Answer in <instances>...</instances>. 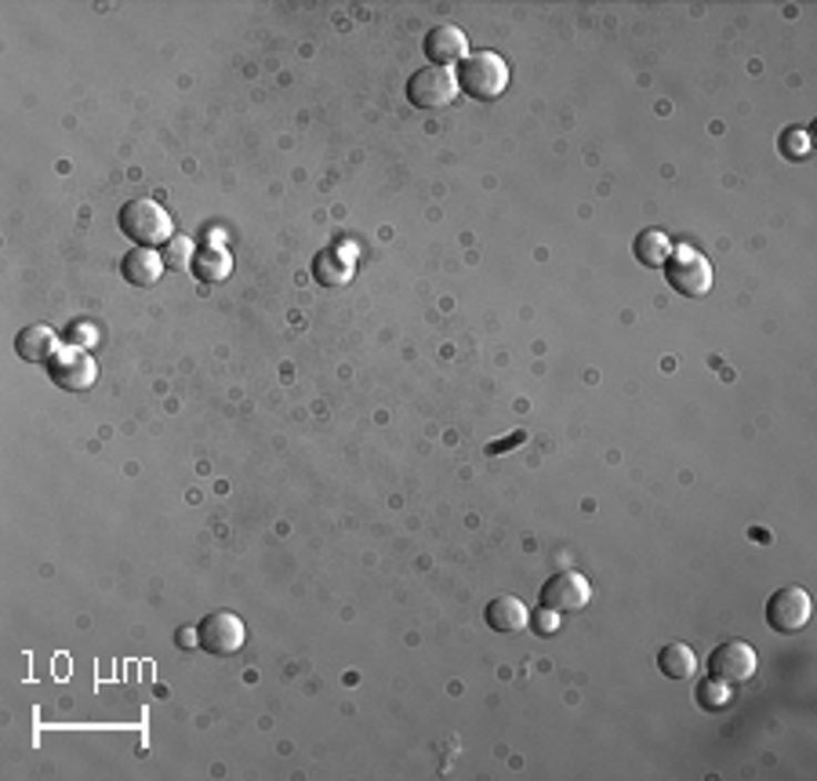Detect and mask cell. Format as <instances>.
Masks as SVG:
<instances>
[{
  "instance_id": "6da1fadb",
  "label": "cell",
  "mask_w": 817,
  "mask_h": 781,
  "mask_svg": "<svg viewBox=\"0 0 817 781\" xmlns=\"http://www.w3.org/2000/svg\"><path fill=\"white\" fill-rule=\"evenodd\" d=\"M458 91H466L472 102H494L505 95L509 88V62L498 51H469L458 62Z\"/></svg>"
},
{
  "instance_id": "7a4b0ae2",
  "label": "cell",
  "mask_w": 817,
  "mask_h": 781,
  "mask_svg": "<svg viewBox=\"0 0 817 781\" xmlns=\"http://www.w3.org/2000/svg\"><path fill=\"white\" fill-rule=\"evenodd\" d=\"M116 218H121V233L135 247H161V244L171 240V233H175V223H171V215L156 201H150V197L127 201Z\"/></svg>"
},
{
  "instance_id": "3957f363",
  "label": "cell",
  "mask_w": 817,
  "mask_h": 781,
  "mask_svg": "<svg viewBox=\"0 0 817 781\" xmlns=\"http://www.w3.org/2000/svg\"><path fill=\"white\" fill-rule=\"evenodd\" d=\"M662 269L672 291H680L683 298H702L713 291V263L694 244H672V255Z\"/></svg>"
},
{
  "instance_id": "277c9868",
  "label": "cell",
  "mask_w": 817,
  "mask_h": 781,
  "mask_svg": "<svg viewBox=\"0 0 817 781\" xmlns=\"http://www.w3.org/2000/svg\"><path fill=\"white\" fill-rule=\"evenodd\" d=\"M708 672H713V680L719 684H731V687H742V684H753L756 672H759V655L753 644L745 640H727L719 644L713 655H708Z\"/></svg>"
},
{
  "instance_id": "5b68a950",
  "label": "cell",
  "mask_w": 817,
  "mask_h": 781,
  "mask_svg": "<svg viewBox=\"0 0 817 781\" xmlns=\"http://www.w3.org/2000/svg\"><path fill=\"white\" fill-rule=\"evenodd\" d=\"M810 610H814L810 593L803 585H785V589H777L767 600V625L777 636H793L799 629H807Z\"/></svg>"
},
{
  "instance_id": "8992f818",
  "label": "cell",
  "mask_w": 817,
  "mask_h": 781,
  "mask_svg": "<svg viewBox=\"0 0 817 781\" xmlns=\"http://www.w3.org/2000/svg\"><path fill=\"white\" fill-rule=\"evenodd\" d=\"M458 95V76L443 66H426L407 81V102L418 110H443Z\"/></svg>"
},
{
  "instance_id": "52a82bcc",
  "label": "cell",
  "mask_w": 817,
  "mask_h": 781,
  "mask_svg": "<svg viewBox=\"0 0 817 781\" xmlns=\"http://www.w3.org/2000/svg\"><path fill=\"white\" fill-rule=\"evenodd\" d=\"M48 374L59 389H65V393H84V389H91L99 379V363L91 360V353H84L81 346H65L48 360Z\"/></svg>"
},
{
  "instance_id": "ba28073f",
  "label": "cell",
  "mask_w": 817,
  "mask_h": 781,
  "mask_svg": "<svg viewBox=\"0 0 817 781\" xmlns=\"http://www.w3.org/2000/svg\"><path fill=\"white\" fill-rule=\"evenodd\" d=\"M244 640H247V629L233 610H215V615H207L196 625V644H201L207 655L229 658L244 647Z\"/></svg>"
},
{
  "instance_id": "9c48e42d",
  "label": "cell",
  "mask_w": 817,
  "mask_h": 781,
  "mask_svg": "<svg viewBox=\"0 0 817 781\" xmlns=\"http://www.w3.org/2000/svg\"><path fill=\"white\" fill-rule=\"evenodd\" d=\"M592 600V585L585 575H578V571H560V575H552L542 589V607H552V610H582L589 607Z\"/></svg>"
},
{
  "instance_id": "30bf717a",
  "label": "cell",
  "mask_w": 817,
  "mask_h": 781,
  "mask_svg": "<svg viewBox=\"0 0 817 781\" xmlns=\"http://www.w3.org/2000/svg\"><path fill=\"white\" fill-rule=\"evenodd\" d=\"M353 269H357V244H349V240L324 247V251L313 258V277L327 284V288H341V284L353 277Z\"/></svg>"
},
{
  "instance_id": "8fae6325",
  "label": "cell",
  "mask_w": 817,
  "mask_h": 781,
  "mask_svg": "<svg viewBox=\"0 0 817 781\" xmlns=\"http://www.w3.org/2000/svg\"><path fill=\"white\" fill-rule=\"evenodd\" d=\"M426 55H429V62L432 66H451V62H461L469 55V37L458 30V25H451V22H440V25H432V30L426 33Z\"/></svg>"
},
{
  "instance_id": "7c38bea8",
  "label": "cell",
  "mask_w": 817,
  "mask_h": 781,
  "mask_svg": "<svg viewBox=\"0 0 817 781\" xmlns=\"http://www.w3.org/2000/svg\"><path fill=\"white\" fill-rule=\"evenodd\" d=\"M121 277L131 288H153L156 280L164 277V258L156 247H131L121 258Z\"/></svg>"
},
{
  "instance_id": "4fadbf2b",
  "label": "cell",
  "mask_w": 817,
  "mask_h": 781,
  "mask_svg": "<svg viewBox=\"0 0 817 781\" xmlns=\"http://www.w3.org/2000/svg\"><path fill=\"white\" fill-rule=\"evenodd\" d=\"M59 349H62L59 335L55 328H48V323H30V328H22L16 335V353L30 363H48Z\"/></svg>"
},
{
  "instance_id": "5bb4252c",
  "label": "cell",
  "mask_w": 817,
  "mask_h": 781,
  "mask_svg": "<svg viewBox=\"0 0 817 781\" xmlns=\"http://www.w3.org/2000/svg\"><path fill=\"white\" fill-rule=\"evenodd\" d=\"M483 618L494 633H523L527 625H531V610H527L520 596H494V600L487 604Z\"/></svg>"
},
{
  "instance_id": "9a60e30c",
  "label": "cell",
  "mask_w": 817,
  "mask_h": 781,
  "mask_svg": "<svg viewBox=\"0 0 817 781\" xmlns=\"http://www.w3.org/2000/svg\"><path fill=\"white\" fill-rule=\"evenodd\" d=\"M233 273V255L226 244H204L193 255V277L204 284H222Z\"/></svg>"
},
{
  "instance_id": "2e32d148",
  "label": "cell",
  "mask_w": 817,
  "mask_h": 781,
  "mask_svg": "<svg viewBox=\"0 0 817 781\" xmlns=\"http://www.w3.org/2000/svg\"><path fill=\"white\" fill-rule=\"evenodd\" d=\"M657 669H662V676H668V680H691V676L697 672L694 647H687V644H665L662 655H657Z\"/></svg>"
},
{
  "instance_id": "e0dca14e",
  "label": "cell",
  "mask_w": 817,
  "mask_h": 781,
  "mask_svg": "<svg viewBox=\"0 0 817 781\" xmlns=\"http://www.w3.org/2000/svg\"><path fill=\"white\" fill-rule=\"evenodd\" d=\"M632 255H636V263H643L647 269H662L665 258L672 255V240L668 233L662 229H643L636 244H632Z\"/></svg>"
},
{
  "instance_id": "ac0fdd59",
  "label": "cell",
  "mask_w": 817,
  "mask_h": 781,
  "mask_svg": "<svg viewBox=\"0 0 817 781\" xmlns=\"http://www.w3.org/2000/svg\"><path fill=\"white\" fill-rule=\"evenodd\" d=\"M697 706L705 712H723L731 706V684H719V680H705L697 687Z\"/></svg>"
},
{
  "instance_id": "d6986e66",
  "label": "cell",
  "mask_w": 817,
  "mask_h": 781,
  "mask_svg": "<svg viewBox=\"0 0 817 781\" xmlns=\"http://www.w3.org/2000/svg\"><path fill=\"white\" fill-rule=\"evenodd\" d=\"M777 150H782L788 161H807V156H810V135L803 132V127H788V132H782V138H777Z\"/></svg>"
},
{
  "instance_id": "ffe728a7",
  "label": "cell",
  "mask_w": 817,
  "mask_h": 781,
  "mask_svg": "<svg viewBox=\"0 0 817 781\" xmlns=\"http://www.w3.org/2000/svg\"><path fill=\"white\" fill-rule=\"evenodd\" d=\"M531 629H534L538 636H552V633H560V610L542 607V610H538V615H531Z\"/></svg>"
}]
</instances>
